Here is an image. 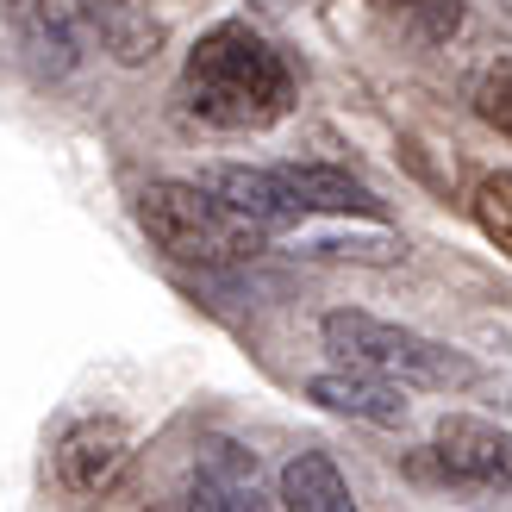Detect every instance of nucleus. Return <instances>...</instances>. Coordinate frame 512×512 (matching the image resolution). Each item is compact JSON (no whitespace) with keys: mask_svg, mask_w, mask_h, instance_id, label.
<instances>
[{"mask_svg":"<svg viewBox=\"0 0 512 512\" xmlns=\"http://www.w3.org/2000/svg\"><path fill=\"white\" fill-rule=\"evenodd\" d=\"M182 107L213 132H263L288 119L294 75L263 32H250L244 19H219L182 63Z\"/></svg>","mask_w":512,"mask_h":512,"instance_id":"1","label":"nucleus"},{"mask_svg":"<svg viewBox=\"0 0 512 512\" xmlns=\"http://www.w3.org/2000/svg\"><path fill=\"white\" fill-rule=\"evenodd\" d=\"M313 256H331V263H400L406 244L394 232H325V238H306Z\"/></svg>","mask_w":512,"mask_h":512,"instance_id":"14","label":"nucleus"},{"mask_svg":"<svg viewBox=\"0 0 512 512\" xmlns=\"http://www.w3.org/2000/svg\"><path fill=\"white\" fill-rule=\"evenodd\" d=\"M431 456L450 481H469V488H500L512 494V438L488 419H469V413H450L431 431Z\"/></svg>","mask_w":512,"mask_h":512,"instance_id":"5","label":"nucleus"},{"mask_svg":"<svg viewBox=\"0 0 512 512\" xmlns=\"http://www.w3.org/2000/svg\"><path fill=\"white\" fill-rule=\"evenodd\" d=\"M94 25H100V44H107L119 63H144V57H157V44H163V25L138 7H125V0H94Z\"/></svg>","mask_w":512,"mask_h":512,"instance_id":"12","label":"nucleus"},{"mask_svg":"<svg viewBox=\"0 0 512 512\" xmlns=\"http://www.w3.org/2000/svg\"><path fill=\"white\" fill-rule=\"evenodd\" d=\"M275 500L288 506V512H350V506H356V494H350L344 469L331 463L325 450H300L294 463L281 469V488H275Z\"/></svg>","mask_w":512,"mask_h":512,"instance_id":"11","label":"nucleus"},{"mask_svg":"<svg viewBox=\"0 0 512 512\" xmlns=\"http://www.w3.org/2000/svg\"><path fill=\"white\" fill-rule=\"evenodd\" d=\"M138 225L163 256L188 269H238L263 250V225L244 219L207 182H150L138 194Z\"/></svg>","mask_w":512,"mask_h":512,"instance_id":"2","label":"nucleus"},{"mask_svg":"<svg viewBox=\"0 0 512 512\" xmlns=\"http://www.w3.org/2000/svg\"><path fill=\"white\" fill-rule=\"evenodd\" d=\"M288 188L306 200V213H331V219H381L388 207L375 200V188H363L350 169H331V163H281Z\"/></svg>","mask_w":512,"mask_h":512,"instance_id":"10","label":"nucleus"},{"mask_svg":"<svg viewBox=\"0 0 512 512\" xmlns=\"http://www.w3.org/2000/svg\"><path fill=\"white\" fill-rule=\"evenodd\" d=\"M182 506H207V512H256V506H281L263 494V469L256 450L232 444V438H207L188 475V500Z\"/></svg>","mask_w":512,"mask_h":512,"instance_id":"7","label":"nucleus"},{"mask_svg":"<svg viewBox=\"0 0 512 512\" xmlns=\"http://www.w3.org/2000/svg\"><path fill=\"white\" fill-rule=\"evenodd\" d=\"M488 400H494V406H500V413H512V369H506V375H494V381H488Z\"/></svg>","mask_w":512,"mask_h":512,"instance_id":"17","label":"nucleus"},{"mask_svg":"<svg viewBox=\"0 0 512 512\" xmlns=\"http://www.w3.org/2000/svg\"><path fill=\"white\" fill-rule=\"evenodd\" d=\"M125 469H132V431L119 419H75L57 438V481L82 500L113 494Z\"/></svg>","mask_w":512,"mask_h":512,"instance_id":"4","label":"nucleus"},{"mask_svg":"<svg viewBox=\"0 0 512 512\" xmlns=\"http://www.w3.org/2000/svg\"><path fill=\"white\" fill-rule=\"evenodd\" d=\"M13 19H19V44H25L32 75H50V82H57V75H69L82 63L94 7L88 0H19Z\"/></svg>","mask_w":512,"mask_h":512,"instance_id":"6","label":"nucleus"},{"mask_svg":"<svg viewBox=\"0 0 512 512\" xmlns=\"http://www.w3.org/2000/svg\"><path fill=\"white\" fill-rule=\"evenodd\" d=\"M306 400H319L325 413H344V419H363V425H406V400L394 388V375H375V369H325L306 381Z\"/></svg>","mask_w":512,"mask_h":512,"instance_id":"9","label":"nucleus"},{"mask_svg":"<svg viewBox=\"0 0 512 512\" xmlns=\"http://www.w3.org/2000/svg\"><path fill=\"white\" fill-rule=\"evenodd\" d=\"M475 225L488 232V244H500L512 256V169L488 175V182L475 188Z\"/></svg>","mask_w":512,"mask_h":512,"instance_id":"15","label":"nucleus"},{"mask_svg":"<svg viewBox=\"0 0 512 512\" xmlns=\"http://www.w3.org/2000/svg\"><path fill=\"white\" fill-rule=\"evenodd\" d=\"M319 338H325V350L338 356V363L394 375V381H413V388H438V394H450V388H475V381H481L463 350L431 344V338H419V331H406V325H394V319L356 313V306L325 313Z\"/></svg>","mask_w":512,"mask_h":512,"instance_id":"3","label":"nucleus"},{"mask_svg":"<svg viewBox=\"0 0 512 512\" xmlns=\"http://www.w3.org/2000/svg\"><path fill=\"white\" fill-rule=\"evenodd\" d=\"M200 182H207L219 200H232L244 219H256L263 232H294L306 219V200L288 188V175L281 169H250V163H207L200 169Z\"/></svg>","mask_w":512,"mask_h":512,"instance_id":"8","label":"nucleus"},{"mask_svg":"<svg viewBox=\"0 0 512 512\" xmlns=\"http://www.w3.org/2000/svg\"><path fill=\"white\" fill-rule=\"evenodd\" d=\"M263 7H269V13H288V7H294V0H263Z\"/></svg>","mask_w":512,"mask_h":512,"instance_id":"18","label":"nucleus"},{"mask_svg":"<svg viewBox=\"0 0 512 512\" xmlns=\"http://www.w3.org/2000/svg\"><path fill=\"white\" fill-rule=\"evenodd\" d=\"M469 100H475V119L481 125H494L500 138H512V50H500V57L481 63Z\"/></svg>","mask_w":512,"mask_h":512,"instance_id":"13","label":"nucleus"},{"mask_svg":"<svg viewBox=\"0 0 512 512\" xmlns=\"http://www.w3.org/2000/svg\"><path fill=\"white\" fill-rule=\"evenodd\" d=\"M375 7H381V13H400V19L413 25L419 38H431V44L450 38L456 25H463V0H375Z\"/></svg>","mask_w":512,"mask_h":512,"instance_id":"16","label":"nucleus"}]
</instances>
